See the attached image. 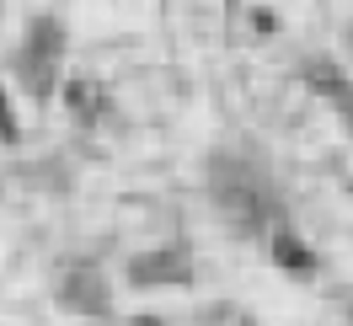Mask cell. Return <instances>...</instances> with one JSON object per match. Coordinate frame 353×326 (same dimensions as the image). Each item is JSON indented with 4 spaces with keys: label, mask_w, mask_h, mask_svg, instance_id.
Instances as JSON below:
<instances>
[{
    "label": "cell",
    "mask_w": 353,
    "mask_h": 326,
    "mask_svg": "<svg viewBox=\"0 0 353 326\" xmlns=\"http://www.w3.org/2000/svg\"><path fill=\"white\" fill-rule=\"evenodd\" d=\"M214 203H220L225 219H236L252 236H268V230L284 219L273 187H268L252 166H241V161H214Z\"/></svg>",
    "instance_id": "6da1fadb"
},
{
    "label": "cell",
    "mask_w": 353,
    "mask_h": 326,
    "mask_svg": "<svg viewBox=\"0 0 353 326\" xmlns=\"http://www.w3.org/2000/svg\"><path fill=\"white\" fill-rule=\"evenodd\" d=\"M59 59H65V32H59V22L38 17V22L27 27L22 54H17V75H22V86L32 91V96H48L54 81H59Z\"/></svg>",
    "instance_id": "7a4b0ae2"
},
{
    "label": "cell",
    "mask_w": 353,
    "mask_h": 326,
    "mask_svg": "<svg viewBox=\"0 0 353 326\" xmlns=\"http://www.w3.org/2000/svg\"><path fill=\"white\" fill-rule=\"evenodd\" d=\"M145 326H155V321H145Z\"/></svg>",
    "instance_id": "ba28073f"
},
{
    "label": "cell",
    "mask_w": 353,
    "mask_h": 326,
    "mask_svg": "<svg viewBox=\"0 0 353 326\" xmlns=\"http://www.w3.org/2000/svg\"><path fill=\"white\" fill-rule=\"evenodd\" d=\"M129 278L134 283H176V278H188V257L182 252H145V257H134L129 262Z\"/></svg>",
    "instance_id": "277c9868"
},
{
    "label": "cell",
    "mask_w": 353,
    "mask_h": 326,
    "mask_svg": "<svg viewBox=\"0 0 353 326\" xmlns=\"http://www.w3.org/2000/svg\"><path fill=\"white\" fill-rule=\"evenodd\" d=\"M17 118H11V108H6V91H0V139H17Z\"/></svg>",
    "instance_id": "52a82bcc"
},
{
    "label": "cell",
    "mask_w": 353,
    "mask_h": 326,
    "mask_svg": "<svg viewBox=\"0 0 353 326\" xmlns=\"http://www.w3.org/2000/svg\"><path fill=\"white\" fill-rule=\"evenodd\" d=\"M268 252H273V257L284 262V267H310V257H305V246H300V241H294V230H289L284 219H279V225H273V230H268Z\"/></svg>",
    "instance_id": "5b68a950"
},
{
    "label": "cell",
    "mask_w": 353,
    "mask_h": 326,
    "mask_svg": "<svg viewBox=\"0 0 353 326\" xmlns=\"http://www.w3.org/2000/svg\"><path fill=\"white\" fill-rule=\"evenodd\" d=\"M70 108L81 123H97V112L108 108V96L97 91V81H70Z\"/></svg>",
    "instance_id": "8992f818"
},
{
    "label": "cell",
    "mask_w": 353,
    "mask_h": 326,
    "mask_svg": "<svg viewBox=\"0 0 353 326\" xmlns=\"http://www.w3.org/2000/svg\"><path fill=\"white\" fill-rule=\"evenodd\" d=\"M305 86L316 91L321 102H332V108H337V112L353 123V81H348L337 65H332V59H310V65H305Z\"/></svg>",
    "instance_id": "3957f363"
}]
</instances>
